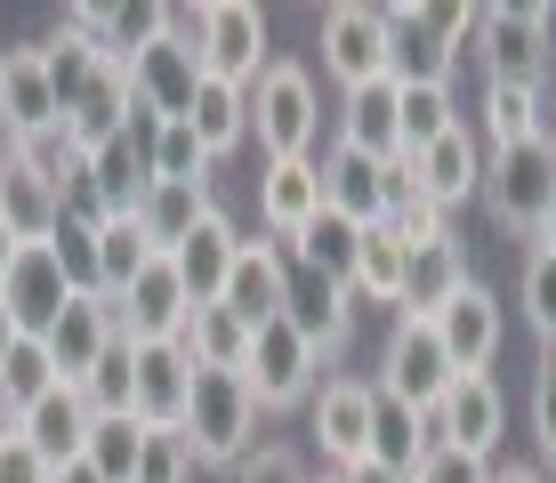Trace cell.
<instances>
[{
    "mask_svg": "<svg viewBox=\"0 0 556 483\" xmlns=\"http://www.w3.org/2000/svg\"><path fill=\"white\" fill-rule=\"evenodd\" d=\"M178 435L194 452V468H242L258 452V395L242 386V371H194Z\"/></svg>",
    "mask_w": 556,
    "mask_h": 483,
    "instance_id": "cell-3",
    "label": "cell"
},
{
    "mask_svg": "<svg viewBox=\"0 0 556 483\" xmlns=\"http://www.w3.org/2000/svg\"><path fill=\"white\" fill-rule=\"evenodd\" d=\"M65 298H73V282H65V258H56V242H16L9 275H0V306L16 315V331L41 339L49 322L65 315Z\"/></svg>",
    "mask_w": 556,
    "mask_h": 483,
    "instance_id": "cell-13",
    "label": "cell"
},
{
    "mask_svg": "<svg viewBox=\"0 0 556 483\" xmlns=\"http://www.w3.org/2000/svg\"><path fill=\"white\" fill-rule=\"evenodd\" d=\"M452 122H459L452 89H435V81H428V89H395V138H404V162H412L419 145H435Z\"/></svg>",
    "mask_w": 556,
    "mask_h": 483,
    "instance_id": "cell-41",
    "label": "cell"
},
{
    "mask_svg": "<svg viewBox=\"0 0 556 483\" xmlns=\"http://www.w3.org/2000/svg\"><path fill=\"white\" fill-rule=\"evenodd\" d=\"M484 122H476V138H484V153H501V145H525V138H541L548 129V97L532 89V81H484Z\"/></svg>",
    "mask_w": 556,
    "mask_h": 483,
    "instance_id": "cell-31",
    "label": "cell"
},
{
    "mask_svg": "<svg viewBox=\"0 0 556 483\" xmlns=\"http://www.w3.org/2000/svg\"><path fill=\"white\" fill-rule=\"evenodd\" d=\"M138 452H146V419H138V411H105V419H89L81 459H89V468H98L105 483H129V475H138Z\"/></svg>",
    "mask_w": 556,
    "mask_h": 483,
    "instance_id": "cell-39",
    "label": "cell"
},
{
    "mask_svg": "<svg viewBox=\"0 0 556 483\" xmlns=\"http://www.w3.org/2000/svg\"><path fill=\"white\" fill-rule=\"evenodd\" d=\"M235 483H315V475H306V459L291 452V443H266V452H251L235 468Z\"/></svg>",
    "mask_w": 556,
    "mask_h": 483,
    "instance_id": "cell-50",
    "label": "cell"
},
{
    "mask_svg": "<svg viewBox=\"0 0 556 483\" xmlns=\"http://www.w3.org/2000/svg\"><path fill=\"white\" fill-rule=\"evenodd\" d=\"M532 443H541V475H556V355L532 371Z\"/></svg>",
    "mask_w": 556,
    "mask_h": 483,
    "instance_id": "cell-47",
    "label": "cell"
},
{
    "mask_svg": "<svg viewBox=\"0 0 556 483\" xmlns=\"http://www.w3.org/2000/svg\"><path fill=\"white\" fill-rule=\"evenodd\" d=\"M16 339H25V331H16V315L0 306V363H9V346H16Z\"/></svg>",
    "mask_w": 556,
    "mask_h": 483,
    "instance_id": "cell-56",
    "label": "cell"
},
{
    "mask_svg": "<svg viewBox=\"0 0 556 483\" xmlns=\"http://www.w3.org/2000/svg\"><path fill=\"white\" fill-rule=\"evenodd\" d=\"M235 250H242V226L226 218V209H210L194 234L169 250V266H178V282H186V298H194V306H218L226 275H235Z\"/></svg>",
    "mask_w": 556,
    "mask_h": 483,
    "instance_id": "cell-24",
    "label": "cell"
},
{
    "mask_svg": "<svg viewBox=\"0 0 556 483\" xmlns=\"http://www.w3.org/2000/svg\"><path fill=\"white\" fill-rule=\"evenodd\" d=\"M49 386H56L49 346H41V339H16V346H9V363H0V419H16L33 395H49Z\"/></svg>",
    "mask_w": 556,
    "mask_h": 483,
    "instance_id": "cell-42",
    "label": "cell"
},
{
    "mask_svg": "<svg viewBox=\"0 0 556 483\" xmlns=\"http://www.w3.org/2000/svg\"><path fill=\"white\" fill-rule=\"evenodd\" d=\"M315 162H323V209H339L348 226H379L388 218V162H363V153H348V145L315 153Z\"/></svg>",
    "mask_w": 556,
    "mask_h": 483,
    "instance_id": "cell-27",
    "label": "cell"
},
{
    "mask_svg": "<svg viewBox=\"0 0 556 483\" xmlns=\"http://www.w3.org/2000/svg\"><path fill=\"white\" fill-rule=\"evenodd\" d=\"M56 483H105V475L89 468V459H65V468H56Z\"/></svg>",
    "mask_w": 556,
    "mask_h": 483,
    "instance_id": "cell-54",
    "label": "cell"
},
{
    "mask_svg": "<svg viewBox=\"0 0 556 483\" xmlns=\"http://www.w3.org/2000/svg\"><path fill=\"white\" fill-rule=\"evenodd\" d=\"M9 258H16V234H9V226H0V275H9Z\"/></svg>",
    "mask_w": 556,
    "mask_h": 483,
    "instance_id": "cell-57",
    "label": "cell"
},
{
    "mask_svg": "<svg viewBox=\"0 0 556 483\" xmlns=\"http://www.w3.org/2000/svg\"><path fill=\"white\" fill-rule=\"evenodd\" d=\"M202 73L251 89L266 73V9L258 0H202Z\"/></svg>",
    "mask_w": 556,
    "mask_h": 483,
    "instance_id": "cell-11",
    "label": "cell"
},
{
    "mask_svg": "<svg viewBox=\"0 0 556 483\" xmlns=\"http://www.w3.org/2000/svg\"><path fill=\"white\" fill-rule=\"evenodd\" d=\"M210 209H218V202H210V186H146V202H138V234H146L153 258H169V250L194 234Z\"/></svg>",
    "mask_w": 556,
    "mask_h": 483,
    "instance_id": "cell-32",
    "label": "cell"
},
{
    "mask_svg": "<svg viewBox=\"0 0 556 483\" xmlns=\"http://www.w3.org/2000/svg\"><path fill=\"white\" fill-rule=\"evenodd\" d=\"M516 298H525V322L556 346V258H548V250L525 258V290H516Z\"/></svg>",
    "mask_w": 556,
    "mask_h": 483,
    "instance_id": "cell-46",
    "label": "cell"
},
{
    "mask_svg": "<svg viewBox=\"0 0 556 483\" xmlns=\"http://www.w3.org/2000/svg\"><path fill=\"white\" fill-rule=\"evenodd\" d=\"M0 483H56V468L16 428H0Z\"/></svg>",
    "mask_w": 556,
    "mask_h": 483,
    "instance_id": "cell-51",
    "label": "cell"
},
{
    "mask_svg": "<svg viewBox=\"0 0 556 483\" xmlns=\"http://www.w3.org/2000/svg\"><path fill=\"white\" fill-rule=\"evenodd\" d=\"M210 153L194 138V122H162L153 129V153H146V186H210Z\"/></svg>",
    "mask_w": 556,
    "mask_h": 483,
    "instance_id": "cell-38",
    "label": "cell"
},
{
    "mask_svg": "<svg viewBox=\"0 0 556 483\" xmlns=\"http://www.w3.org/2000/svg\"><path fill=\"white\" fill-rule=\"evenodd\" d=\"M186 395H194V363L186 346H138V371H129V411L146 428H178L186 419Z\"/></svg>",
    "mask_w": 556,
    "mask_h": 483,
    "instance_id": "cell-25",
    "label": "cell"
},
{
    "mask_svg": "<svg viewBox=\"0 0 556 483\" xmlns=\"http://www.w3.org/2000/svg\"><path fill=\"white\" fill-rule=\"evenodd\" d=\"M404 234H395L388 218L379 226H363V242H355V275H348V290H355V306H395V290H404Z\"/></svg>",
    "mask_w": 556,
    "mask_h": 483,
    "instance_id": "cell-34",
    "label": "cell"
},
{
    "mask_svg": "<svg viewBox=\"0 0 556 483\" xmlns=\"http://www.w3.org/2000/svg\"><path fill=\"white\" fill-rule=\"evenodd\" d=\"M186 122H194V138L210 162H226V153L251 145V89H226V81H202L194 105H186Z\"/></svg>",
    "mask_w": 556,
    "mask_h": 483,
    "instance_id": "cell-33",
    "label": "cell"
},
{
    "mask_svg": "<svg viewBox=\"0 0 556 483\" xmlns=\"http://www.w3.org/2000/svg\"><path fill=\"white\" fill-rule=\"evenodd\" d=\"M306 218H323V162H258V234L291 242Z\"/></svg>",
    "mask_w": 556,
    "mask_h": 483,
    "instance_id": "cell-23",
    "label": "cell"
},
{
    "mask_svg": "<svg viewBox=\"0 0 556 483\" xmlns=\"http://www.w3.org/2000/svg\"><path fill=\"white\" fill-rule=\"evenodd\" d=\"M41 346H49V363H56V379H73L81 386L89 371H98V355L113 346V298L105 290H73L65 298V315L41 331Z\"/></svg>",
    "mask_w": 556,
    "mask_h": 483,
    "instance_id": "cell-19",
    "label": "cell"
},
{
    "mask_svg": "<svg viewBox=\"0 0 556 483\" xmlns=\"http://www.w3.org/2000/svg\"><path fill=\"white\" fill-rule=\"evenodd\" d=\"M476 41V9H419V0H395L388 9V81L395 89H452L459 49Z\"/></svg>",
    "mask_w": 556,
    "mask_h": 483,
    "instance_id": "cell-2",
    "label": "cell"
},
{
    "mask_svg": "<svg viewBox=\"0 0 556 483\" xmlns=\"http://www.w3.org/2000/svg\"><path fill=\"white\" fill-rule=\"evenodd\" d=\"M532 250H548V258H556V202L541 209V226H532Z\"/></svg>",
    "mask_w": 556,
    "mask_h": 483,
    "instance_id": "cell-53",
    "label": "cell"
},
{
    "mask_svg": "<svg viewBox=\"0 0 556 483\" xmlns=\"http://www.w3.org/2000/svg\"><path fill=\"white\" fill-rule=\"evenodd\" d=\"M476 202L492 209L501 234H525L532 242L541 209L556 202V138H548V129H541V138H525V145L484 153V193H476Z\"/></svg>",
    "mask_w": 556,
    "mask_h": 483,
    "instance_id": "cell-5",
    "label": "cell"
},
{
    "mask_svg": "<svg viewBox=\"0 0 556 483\" xmlns=\"http://www.w3.org/2000/svg\"><path fill=\"white\" fill-rule=\"evenodd\" d=\"M0 428H9V419H0Z\"/></svg>",
    "mask_w": 556,
    "mask_h": 483,
    "instance_id": "cell-61",
    "label": "cell"
},
{
    "mask_svg": "<svg viewBox=\"0 0 556 483\" xmlns=\"http://www.w3.org/2000/svg\"><path fill=\"white\" fill-rule=\"evenodd\" d=\"M412 483H492V459L459 452V443H435V452L412 468Z\"/></svg>",
    "mask_w": 556,
    "mask_h": 483,
    "instance_id": "cell-48",
    "label": "cell"
},
{
    "mask_svg": "<svg viewBox=\"0 0 556 483\" xmlns=\"http://www.w3.org/2000/svg\"><path fill=\"white\" fill-rule=\"evenodd\" d=\"M315 483H339V475H315Z\"/></svg>",
    "mask_w": 556,
    "mask_h": 483,
    "instance_id": "cell-59",
    "label": "cell"
},
{
    "mask_svg": "<svg viewBox=\"0 0 556 483\" xmlns=\"http://www.w3.org/2000/svg\"><path fill=\"white\" fill-rule=\"evenodd\" d=\"M129 113H138V89H129V65H98V81L81 89V105L65 113V138L73 153H98L105 138H122Z\"/></svg>",
    "mask_w": 556,
    "mask_h": 483,
    "instance_id": "cell-29",
    "label": "cell"
},
{
    "mask_svg": "<svg viewBox=\"0 0 556 483\" xmlns=\"http://www.w3.org/2000/svg\"><path fill=\"white\" fill-rule=\"evenodd\" d=\"M468 242L444 234V242H419L412 258H404V290H395V315H419V322H435L444 306L468 290Z\"/></svg>",
    "mask_w": 556,
    "mask_h": 483,
    "instance_id": "cell-22",
    "label": "cell"
},
{
    "mask_svg": "<svg viewBox=\"0 0 556 483\" xmlns=\"http://www.w3.org/2000/svg\"><path fill=\"white\" fill-rule=\"evenodd\" d=\"M56 258H65V282L73 290H98V242H89V218H73V209H65V226H56Z\"/></svg>",
    "mask_w": 556,
    "mask_h": 483,
    "instance_id": "cell-49",
    "label": "cell"
},
{
    "mask_svg": "<svg viewBox=\"0 0 556 483\" xmlns=\"http://www.w3.org/2000/svg\"><path fill=\"white\" fill-rule=\"evenodd\" d=\"M282 275H291V250H282L275 234H242L235 275H226L218 306L242 322V331H258V322H275V315H282Z\"/></svg>",
    "mask_w": 556,
    "mask_h": 483,
    "instance_id": "cell-16",
    "label": "cell"
},
{
    "mask_svg": "<svg viewBox=\"0 0 556 483\" xmlns=\"http://www.w3.org/2000/svg\"><path fill=\"white\" fill-rule=\"evenodd\" d=\"M169 33V0H138V9H113V25H105V65H129V56H146L153 41Z\"/></svg>",
    "mask_w": 556,
    "mask_h": 483,
    "instance_id": "cell-43",
    "label": "cell"
},
{
    "mask_svg": "<svg viewBox=\"0 0 556 483\" xmlns=\"http://www.w3.org/2000/svg\"><path fill=\"white\" fill-rule=\"evenodd\" d=\"M282 322L323 355V371H339V355H348V339H355V290L291 258V275H282Z\"/></svg>",
    "mask_w": 556,
    "mask_h": 483,
    "instance_id": "cell-9",
    "label": "cell"
},
{
    "mask_svg": "<svg viewBox=\"0 0 556 483\" xmlns=\"http://www.w3.org/2000/svg\"><path fill=\"white\" fill-rule=\"evenodd\" d=\"M251 145L258 162H306L323 145V97L299 56H266V73L251 81Z\"/></svg>",
    "mask_w": 556,
    "mask_h": 483,
    "instance_id": "cell-1",
    "label": "cell"
},
{
    "mask_svg": "<svg viewBox=\"0 0 556 483\" xmlns=\"http://www.w3.org/2000/svg\"><path fill=\"white\" fill-rule=\"evenodd\" d=\"M331 145L363 153V162H404V138H395V81H363V89L339 97V138Z\"/></svg>",
    "mask_w": 556,
    "mask_h": 483,
    "instance_id": "cell-28",
    "label": "cell"
},
{
    "mask_svg": "<svg viewBox=\"0 0 556 483\" xmlns=\"http://www.w3.org/2000/svg\"><path fill=\"white\" fill-rule=\"evenodd\" d=\"M89 419H98V411H89V395H81L73 379H56L49 395H33L25 411L9 419V428L25 435L33 452L49 459V468H65V459H81V443H89Z\"/></svg>",
    "mask_w": 556,
    "mask_h": 483,
    "instance_id": "cell-20",
    "label": "cell"
},
{
    "mask_svg": "<svg viewBox=\"0 0 556 483\" xmlns=\"http://www.w3.org/2000/svg\"><path fill=\"white\" fill-rule=\"evenodd\" d=\"M323 73L339 81V97L363 81H388V9H323Z\"/></svg>",
    "mask_w": 556,
    "mask_h": 483,
    "instance_id": "cell-12",
    "label": "cell"
},
{
    "mask_svg": "<svg viewBox=\"0 0 556 483\" xmlns=\"http://www.w3.org/2000/svg\"><path fill=\"white\" fill-rule=\"evenodd\" d=\"M339 483H404V475H388L379 459H355V468H339Z\"/></svg>",
    "mask_w": 556,
    "mask_h": 483,
    "instance_id": "cell-52",
    "label": "cell"
},
{
    "mask_svg": "<svg viewBox=\"0 0 556 483\" xmlns=\"http://www.w3.org/2000/svg\"><path fill=\"white\" fill-rule=\"evenodd\" d=\"M476 65H484V81H548L556 65V9H541V0H492V9H476Z\"/></svg>",
    "mask_w": 556,
    "mask_h": 483,
    "instance_id": "cell-4",
    "label": "cell"
},
{
    "mask_svg": "<svg viewBox=\"0 0 556 483\" xmlns=\"http://www.w3.org/2000/svg\"><path fill=\"white\" fill-rule=\"evenodd\" d=\"M306 428H315V452L323 468H355V459H371V379L355 371H323V386L306 395Z\"/></svg>",
    "mask_w": 556,
    "mask_h": 483,
    "instance_id": "cell-10",
    "label": "cell"
},
{
    "mask_svg": "<svg viewBox=\"0 0 556 483\" xmlns=\"http://www.w3.org/2000/svg\"><path fill=\"white\" fill-rule=\"evenodd\" d=\"M501 435H508V395H501V379H492V371H459V379L444 386V403H435V443H459V452L492 459V452H501Z\"/></svg>",
    "mask_w": 556,
    "mask_h": 483,
    "instance_id": "cell-14",
    "label": "cell"
},
{
    "mask_svg": "<svg viewBox=\"0 0 556 483\" xmlns=\"http://www.w3.org/2000/svg\"><path fill=\"white\" fill-rule=\"evenodd\" d=\"M73 218H81V209H73ZM89 242H98V290H105V298H113V290H129L138 266H153L138 218H89Z\"/></svg>",
    "mask_w": 556,
    "mask_h": 483,
    "instance_id": "cell-40",
    "label": "cell"
},
{
    "mask_svg": "<svg viewBox=\"0 0 556 483\" xmlns=\"http://www.w3.org/2000/svg\"><path fill=\"white\" fill-rule=\"evenodd\" d=\"M129 371H138V346H122V339H113L105 346V355H98V371H89L81 379V395H89V411H129Z\"/></svg>",
    "mask_w": 556,
    "mask_h": 483,
    "instance_id": "cell-44",
    "label": "cell"
},
{
    "mask_svg": "<svg viewBox=\"0 0 556 483\" xmlns=\"http://www.w3.org/2000/svg\"><path fill=\"white\" fill-rule=\"evenodd\" d=\"M65 193H56L41 169L25 162V153L0 145V226H9L16 242H56V226H65Z\"/></svg>",
    "mask_w": 556,
    "mask_h": 483,
    "instance_id": "cell-21",
    "label": "cell"
},
{
    "mask_svg": "<svg viewBox=\"0 0 556 483\" xmlns=\"http://www.w3.org/2000/svg\"><path fill=\"white\" fill-rule=\"evenodd\" d=\"M178 346H186V363H194V371H242V346H251V331H242L226 306H194Z\"/></svg>",
    "mask_w": 556,
    "mask_h": 483,
    "instance_id": "cell-37",
    "label": "cell"
},
{
    "mask_svg": "<svg viewBox=\"0 0 556 483\" xmlns=\"http://www.w3.org/2000/svg\"><path fill=\"white\" fill-rule=\"evenodd\" d=\"M492 483H548L541 468H492Z\"/></svg>",
    "mask_w": 556,
    "mask_h": 483,
    "instance_id": "cell-55",
    "label": "cell"
},
{
    "mask_svg": "<svg viewBox=\"0 0 556 483\" xmlns=\"http://www.w3.org/2000/svg\"><path fill=\"white\" fill-rule=\"evenodd\" d=\"M428 452H435V419L371 386V459H379L388 475H404V483H412V468H419Z\"/></svg>",
    "mask_w": 556,
    "mask_h": 483,
    "instance_id": "cell-30",
    "label": "cell"
},
{
    "mask_svg": "<svg viewBox=\"0 0 556 483\" xmlns=\"http://www.w3.org/2000/svg\"><path fill=\"white\" fill-rule=\"evenodd\" d=\"M548 138H556V122H548Z\"/></svg>",
    "mask_w": 556,
    "mask_h": 483,
    "instance_id": "cell-60",
    "label": "cell"
},
{
    "mask_svg": "<svg viewBox=\"0 0 556 483\" xmlns=\"http://www.w3.org/2000/svg\"><path fill=\"white\" fill-rule=\"evenodd\" d=\"M186 315H194V298H186V282H178L169 258L138 266L129 290H113V339H122V346H178Z\"/></svg>",
    "mask_w": 556,
    "mask_h": 483,
    "instance_id": "cell-8",
    "label": "cell"
},
{
    "mask_svg": "<svg viewBox=\"0 0 556 483\" xmlns=\"http://www.w3.org/2000/svg\"><path fill=\"white\" fill-rule=\"evenodd\" d=\"M56 129V97L41 73V49H9V73H0V145H25Z\"/></svg>",
    "mask_w": 556,
    "mask_h": 483,
    "instance_id": "cell-26",
    "label": "cell"
},
{
    "mask_svg": "<svg viewBox=\"0 0 556 483\" xmlns=\"http://www.w3.org/2000/svg\"><path fill=\"white\" fill-rule=\"evenodd\" d=\"M0 73H9V41H0Z\"/></svg>",
    "mask_w": 556,
    "mask_h": 483,
    "instance_id": "cell-58",
    "label": "cell"
},
{
    "mask_svg": "<svg viewBox=\"0 0 556 483\" xmlns=\"http://www.w3.org/2000/svg\"><path fill=\"white\" fill-rule=\"evenodd\" d=\"M435 339H444L452 371H492V355H501V339H508L501 290H492V282H468L444 315H435Z\"/></svg>",
    "mask_w": 556,
    "mask_h": 483,
    "instance_id": "cell-17",
    "label": "cell"
},
{
    "mask_svg": "<svg viewBox=\"0 0 556 483\" xmlns=\"http://www.w3.org/2000/svg\"><path fill=\"white\" fill-rule=\"evenodd\" d=\"M242 386L258 395V411H299V403L323 386V355L275 315V322L251 331V346H242Z\"/></svg>",
    "mask_w": 556,
    "mask_h": 483,
    "instance_id": "cell-6",
    "label": "cell"
},
{
    "mask_svg": "<svg viewBox=\"0 0 556 483\" xmlns=\"http://www.w3.org/2000/svg\"><path fill=\"white\" fill-rule=\"evenodd\" d=\"M452 355H444V339H435V322H419V315H395V331H388V355H379V395H395V403H412V411H428L435 419V403H444V386H452Z\"/></svg>",
    "mask_w": 556,
    "mask_h": 483,
    "instance_id": "cell-7",
    "label": "cell"
},
{
    "mask_svg": "<svg viewBox=\"0 0 556 483\" xmlns=\"http://www.w3.org/2000/svg\"><path fill=\"white\" fill-rule=\"evenodd\" d=\"M210 81L202 56L186 41H153L146 56H129V89H138V113H153V122H186V105H194V89Z\"/></svg>",
    "mask_w": 556,
    "mask_h": 483,
    "instance_id": "cell-18",
    "label": "cell"
},
{
    "mask_svg": "<svg viewBox=\"0 0 556 483\" xmlns=\"http://www.w3.org/2000/svg\"><path fill=\"white\" fill-rule=\"evenodd\" d=\"M33 49H41V73H49V97H56V122H65V113L81 105V89L98 81V65H105V56L89 49L81 33H65V25H56L49 41H33Z\"/></svg>",
    "mask_w": 556,
    "mask_h": 483,
    "instance_id": "cell-35",
    "label": "cell"
},
{
    "mask_svg": "<svg viewBox=\"0 0 556 483\" xmlns=\"http://www.w3.org/2000/svg\"><path fill=\"white\" fill-rule=\"evenodd\" d=\"M129 483H194V452H186L178 428H146V452H138V475Z\"/></svg>",
    "mask_w": 556,
    "mask_h": 483,
    "instance_id": "cell-45",
    "label": "cell"
},
{
    "mask_svg": "<svg viewBox=\"0 0 556 483\" xmlns=\"http://www.w3.org/2000/svg\"><path fill=\"white\" fill-rule=\"evenodd\" d=\"M412 178H419V202H435L444 218L459 202H476V193H484V138H476V122H452L435 145H419Z\"/></svg>",
    "mask_w": 556,
    "mask_h": 483,
    "instance_id": "cell-15",
    "label": "cell"
},
{
    "mask_svg": "<svg viewBox=\"0 0 556 483\" xmlns=\"http://www.w3.org/2000/svg\"><path fill=\"white\" fill-rule=\"evenodd\" d=\"M355 242H363V226H348L339 209H323V218H306V226H299V234L282 242V250H291L299 266H315V275L348 282V275H355Z\"/></svg>",
    "mask_w": 556,
    "mask_h": 483,
    "instance_id": "cell-36",
    "label": "cell"
}]
</instances>
